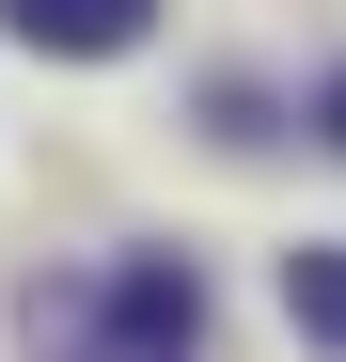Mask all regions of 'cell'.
Wrapping results in <instances>:
<instances>
[{
  "label": "cell",
  "mask_w": 346,
  "mask_h": 362,
  "mask_svg": "<svg viewBox=\"0 0 346 362\" xmlns=\"http://www.w3.org/2000/svg\"><path fill=\"white\" fill-rule=\"evenodd\" d=\"M205 346V268L189 252H126V268H95L47 299V346L32 362H189Z\"/></svg>",
  "instance_id": "cell-1"
},
{
  "label": "cell",
  "mask_w": 346,
  "mask_h": 362,
  "mask_svg": "<svg viewBox=\"0 0 346 362\" xmlns=\"http://www.w3.org/2000/svg\"><path fill=\"white\" fill-rule=\"evenodd\" d=\"M32 47H64V64H110V47H142L157 32V0H0Z\"/></svg>",
  "instance_id": "cell-2"
},
{
  "label": "cell",
  "mask_w": 346,
  "mask_h": 362,
  "mask_svg": "<svg viewBox=\"0 0 346 362\" xmlns=\"http://www.w3.org/2000/svg\"><path fill=\"white\" fill-rule=\"evenodd\" d=\"M283 315L315 346H346V252H283Z\"/></svg>",
  "instance_id": "cell-3"
},
{
  "label": "cell",
  "mask_w": 346,
  "mask_h": 362,
  "mask_svg": "<svg viewBox=\"0 0 346 362\" xmlns=\"http://www.w3.org/2000/svg\"><path fill=\"white\" fill-rule=\"evenodd\" d=\"M315 110H330V142H346V79H330V95H315Z\"/></svg>",
  "instance_id": "cell-4"
}]
</instances>
